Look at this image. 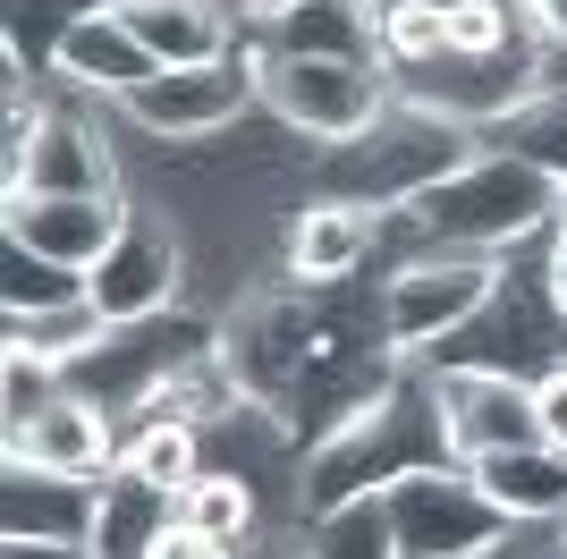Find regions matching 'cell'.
<instances>
[{
  "mask_svg": "<svg viewBox=\"0 0 567 559\" xmlns=\"http://www.w3.org/2000/svg\"><path fill=\"white\" fill-rule=\"evenodd\" d=\"M450 458V424H441V390L432 365H399L355 416H339L322 441H306V509H348V500H381L390 484L424 475Z\"/></svg>",
  "mask_w": 567,
  "mask_h": 559,
  "instance_id": "1",
  "label": "cell"
},
{
  "mask_svg": "<svg viewBox=\"0 0 567 559\" xmlns=\"http://www.w3.org/2000/svg\"><path fill=\"white\" fill-rule=\"evenodd\" d=\"M406 212H415L424 246L517 263V255H534V246L559 230V179H543L534 162L499 153V144H474L466 162H457L441 186H424Z\"/></svg>",
  "mask_w": 567,
  "mask_h": 559,
  "instance_id": "2",
  "label": "cell"
},
{
  "mask_svg": "<svg viewBox=\"0 0 567 559\" xmlns=\"http://www.w3.org/2000/svg\"><path fill=\"white\" fill-rule=\"evenodd\" d=\"M9 195H127V136L111 102H85L51 77L43 111H9L0 144Z\"/></svg>",
  "mask_w": 567,
  "mask_h": 559,
  "instance_id": "3",
  "label": "cell"
},
{
  "mask_svg": "<svg viewBox=\"0 0 567 559\" xmlns=\"http://www.w3.org/2000/svg\"><path fill=\"white\" fill-rule=\"evenodd\" d=\"M474 144L483 136H466L450 119L415 111V102H390L355 144H322V153H313V195H355V204L399 212V204H415L424 186L450 179Z\"/></svg>",
  "mask_w": 567,
  "mask_h": 559,
  "instance_id": "4",
  "label": "cell"
},
{
  "mask_svg": "<svg viewBox=\"0 0 567 559\" xmlns=\"http://www.w3.org/2000/svg\"><path fill=\"white\" fill-rule=\"evenodd\" d=\"M499 272H508L499 255H457V246H424V255H406L399 272H381V339H390V356L432 365V356L492 305Z\"/></svg>",
  "mask_w": 567,
  "mask_h": 559,
  "instance_id": "5",
  "label": "cell"
},
{
  "mask_svg": "<svg viewBox=\"0 0 567 559\" xmlns=\"http://www.w3.org/2000/svg\"><path fill=\"white\" fill-rule=\"evenodd\" d=\"M246 51H255V77H262V111L297 128L306 144H355L399 102L390 69H373V60H297V51H271L262 34Z\"/></svg>",
  "mask_w": 567,
  "mask_h": 559,
  "instance_id": "6",
  "label": "cell"
},
{
  "mask_svg": "<svg viewBox=\"0 0 567 559\" xmlns=\"http://www.w3.org/2000/svg\"><path fill=\"white\" fill-rule=\"evenodd\" d=\"M255 43V34H246ZM246 111H262V77H255V51L237 60H213V69H162L144 77L127 102H118V136L127 144H213L229 136Z\"/></svg>",
  "mask_w": 567,
  "mask_h": 559,
  "instance_id": "7",
  "label": "cell"
},
{
  "mask_svg": "<svg viewBox=\"0 0 567 559\" xmlns=\"http://www.w3.org/2000/svg\"><path fill=\"white\" fill-rule=\"evenodd\" d=\"M390 509V542L399 559H508L517 526L499 517V500L474 484L466 466H424L406 484L381 491Z\"/></svg>",
  "mask_w": 567,
  "mask_h": 559,
  "instance_id": "8",
  "label": "cell"
},
{
  "mask_svg": "<svg viewBox=\"0 0 567 559\" xmlns=\"http://www.w3.org/2000/svg\"><path fill=\"white\" fill-rule=\"evenodd\" d=\"M187 230L169 221L162 204H144V195H127V221H118L111 255L85 272V297L111 314V323H144V314H169V305H187Z\"/></svg>",
  "mask_w": 567,
  "mask_h": 559,
  "instance_id": "9",
  "label": "cell"
},
{
  "mask_svg": "<svg viewBox=\"0 0 567 559\" xmlns=\"http://www.w3.org/2000/svg\"><path fill=\"white\" fill-rule=\"evenodd\" d=\"M432 365H499V373H525V382H543L550 365H567V323H559V305H550V288H543V263H534V272L508 263L492 305H483Z\"/></svg>",
  "mask_w": 567,
  "mask_h": 559,
  "instance_id": "10",
  "label": "cell"
},
{
  "mask_svg": "<svg viewBox=\"0 0 567 559\" xmlns=\"http://www.w3.org/2000/svg\"><path fill=\"white\" fill-rule=\"evenodd\" d=\"M432 390H441V424H450V458H499V449H534L543 441V407H534V382L499 365H432Z\"/></svg>",
  "mask_w": 567,
  "mask_h": 559,
  "instance_id": "11",
  "label": "cell"
},
{
  "mask_svg": "<svg viewBox=\"0 0 567 559\" xmlns=\"http://www.w3.org/2000/svg\"><path fill=\"white\" fill-rule=\"evenodd\" d=\"M381 204H355V195H306L288 212V237H280V272L297 288H348L364 263L381 255Z\"/></svg>",
  "mask_w": 567,
  "mask_h": 559,
  "instance_id": "12",
  "label": "cell"
},
{
  "mask_svg": "<svg viewBox=\"0 0 567 559\" xmlns=\"http://www.w3.org/2000/svg\"><path fill=\"white\" fill-rule=\"evenodd\" d=\"M118 221H127V195H9V204H0V237H9V246L60 263V272H76V280L111 255Z\"/></svg>",
  "mask_w": 567,
  "mask_h": 559,
  "instance_id": "13",
  "label": "cell"
},
{
  "mask_svg": "<svg viewBox=\"0 0 567 559\" xmlns=\"http://www.w3.org/2000/svg\"><path fill=\"white\" fill-rule=\"evenodd\" d=\"M118 433H127V424H118L111 407H94V398L69 390L60 407H43L34 424L0 433V449H9V466H43V475L102 484V475H118Z\"/></svg>",
  "mask_w": 567,
  "mask_h": 559,
  "instance_id": "14",
  "label": "cell"
},
{
  "mask_svg": "<svg viewBox=\"0 0 567 559\" xmlns=\"http://www.w3.org/2000/svg\"><path fill=\"white\" fill-rule=\"evenodd\" d=\"M43 77H60L69 93H85V102H127V93L144 85V77H162L153 69V51L127 34V18L118 9H94V18H76L60 43H51V60H43Z\"/></svg>",
  "mask_w": 567,
  "mask_h": 559,
  "instance_id": "15",
  "label": "cell"
},
{
  "mask_svg": "<svg viewBox=\"0 0 567 559\" xmlns=\"http://www.w3.org/2000/svg\"><path fill=\"white\" fill-rule=\"evenodd\" d=\"M118 18L153 51V69H213L246 51V26L229 0H118Z\"/></svg>",
  "mask_w": 567,
  "mask_h": 559,
  "instance_id": "16",
  "label": "cell"
},
{
  "mask_svg": "<svg viewBox=\"0 0 567 559\" xmlns=\"http://www.w3.org/2000/svg\"><path fill=\"white\" fill-rule=\"evenodd\" d=\"M466 475L499 500V517H508L517 535L567 526V449H550V441H534V449H499V458H474Z\"/></svg>",
  "mask_w": 567,
  "mask_h": 559,
  "instance_id": "17",
  "label": "cell"
},
{
  "mask_svg": "<svg viewBox=\"0 0 567 559\" xmlns=\"http://www.w3.org/2000/svg\"><path fill=\"white\" fill-rule=\"evenodd\" d=\"M102 484L43 475V466H9L0 475V535H43V542H85L94 535Z\"/></svg>",
  "mask_w": 567,
  "mask_h": 559,
  "instance_id": "18",
  "label": "cell"
},
{
  "mask_svg": "<svg viewBox=\"0 0 567 559\" xmlns=\"http://www.w3.org/2000/svg\"><path fill=\"white\" fill-rule=\"evenodd\" d=\"M262 43L297 51V60H373L381 69V9L373 0H297Z\"/></svg>",
  "mask_w": 567,
  "mask_h": 559,
  "instance_id": "19",
  "label": "cell"
},
{
  "mask_svg": "<svg viewBox=\"0 0 567 559\" xmlns=\"http://www.w3.org/2000/svg\"><path fill=\"white\" fill-rule=\"evenodd\" d=\"M178 526V491H153L136 475H102V500H94V551L102 559H153V542Z\"/></svg>",
  "mask_w": 567,
  "mask_h": 559,
  "instance_id": "20",
  "label": "cell"
},
{
  "mask_svg": "<svg viewBox=\"0 0 567 559\" xmlns=\"http://www.w3.org/2000/svg\"><path fill=\"white\" fill-rule=\"evenodd\" d=\"M204 466H213V433L187 416H144L118 433V475H136L153 491H187Z\"/></svg>",
  "mask_w": 567,
  "mask_h": 559,
  "instance_id": "21",
  "label": "cell"
},
{
  "mask_svg": "<svg viewBox=\"0 0 567 559\" xmlns=\"http://www.w3.org/2000/svg\"><path fill=\"white\" fill-rule=\"evenodd\" d=\"M0 331H9V348H25V356H43V365L69 373L76 356H94L102 339H111V314H102V305L76 288V297L34 305V314H0Z\"/></svg>",
  "mask_w": 567,
  "mask_h": 559,
  "instance_id": "22",
  "label": "cell"
},
{
  "mask_svg": "<svg viewBox=\"0 0 567 559\" xmlns=\"http://www.w3.org/2000/svg\"><path fill=\"white\" fill-rule=\"evenodd\" d=\"M178 526H195L204 542L246 559V542L262 535V491L246 484V475H229V466H204V475L178 491Z\"/></svg>",
  "mask_w": 567,
  "mask_h": 559,
  "instance_id": "23",
  "label": "cell"
},
{
  "mask_svg": "<svg viewBox=\"0 0 567 559\" xmlns=\"http://www.w3.org/2000/svg\"><path fill=\"white\" fill-rule=\"evenodd\" d=\"M381 9V69H432L450 51V0H373Z\"/></svg>",
  "mask_w": 567,
  "mask_h": 559,
  "instance_id": "24",
  "label": "cell"
},
{
  "mask_svg": "<svg viewBox=\"0 0 567 559\" xmlns=\"http://www.w3.org/2000/svg\"><path fill=\"white\" fill-rule=\"evenodd\" d=\"M313 559H399V542H390V509H381V500L322 509V517H313Z\"/></svg>",
  "mask_w": 567,
  "mask_h": 559,
  "instance_id": "25",
  "label": "cell"
},
{
  "mask_svg": "<svg viewBox=\"0 0 567 559\" xmlns=\"http://www.w3.org/2000/svg\"><path fill=\"white\" fill-rule=\"evenodd\" d=\"M60 398H69V373L60 365H43V356H25V348L0 356V433L34 424L43 407H60Z\"/></svg>",
  "mask_w": 567,
  "mask_h": 559,
  "instance_id": "26",
  "label": "cell"
},
{
  "mask_svg": "<svg viewBox=\"0 0 567 559\" xmlns=\"http://www.w3.org/2000/svg\"><path fill=\"white\" fill-rule=\"evenodd\" d=\"M0 263H9V280H0V314H34V305H60V297H76V288H85L76 272H60V263H43V255H25V246H9V237H0Z\"/></svg>",
  "mask_w": 567,
  "mask_h": 559,
  "instance_id": "27",
  "label": "cell"
},
{
  "mask_svg": "<svg viewBox=\"0 0 567 559\" xmlns=\"http://www.w3.org/2000/svg\"><path fill=\"white\" fill-rule=\"evenodd\" d=\"M534 407H543V441L567 449V365H550L543 382H534Z\"/></svg>",
  "mask_w": 567,
  "mask_h": 559,
  "instance_id": "28",
  "label": "cell"
},
{
  "mask_svg": "<svg viewBox=\"0 0 567 559\" xmlns=\"http://www.w3.org/2000/svg\"><path fill=\"white\" fill-rule=\"evenodd\" d=\"M0 559H102L94 542H43V535H0Z\"/></svg>",
  "mask_w": 567,
  "mask_h": 559,
  "instance_id": "29",
  "label": "cell"
},
{
  "mask_svg": "<svg viewBox=\"0 0 567 559\" xmlns=\"http://www.w3.org/2000/svg\"><path fill=\"white\" fill-rule=\"evenodd\" d=\"M153 559H237V551H220V542H204L195 526H169L162 542H153Z\"/></svg>",
  "mask_w": 567,
  "mask_h": 559,
  "instance_id": "30",
  "label": "cell"
},
{
  "mask_svg": "<svg viewBox=\"0 0 567 559\" xmlns=\"http://www.w3.org/2000/svg\"><path fill=\"white\" fill-rule=\"evenodd\" d=\"M543 288H550V305H559V323H567V230L543 237Z\"/></svg>",
  "mask_w": 567,
  "mask_h": 559,
  "instance_id": "31",
  "label": "cell"
},
{
  "mask_svg": "<svg viewBox=\"0 0 567 559\" xmlns=\"http://www.w3.org/2000/svg\"><path fill=\"white\" fill-rule=\"evenodd\" d=\"M229 9H237V26H246V34H271V26H280L297 0H229Z\"/></svg>",
  "mask_w": 567,
  "mask_h": 559,
  "instance_id": "32",
  "label": "cell"
},
{
  "mask_svg": "<svg viewBox=\"0 0 567 559\" xmlns=\"http://www.w3.org/2000/svg\"><path fill=\"white\" fill-rule=\"evenodd\" d=\"M525 18H534V34H543V43L567 51V0H525Z\"/></svg>",
  "mask_w": 567,
  "mask_h": 559,
  "instance_id": "33",
  "label": "cell"
},
{
  "mask_svg": "<svg viewBox=\"0 0 567 559\" xmlns=\"http://www.w3.org/2000/svg\"><path fill=\"white\" fill-rule=\"evenodd\" d=\"M525 542V535H517ZM517 542H508V551H517ZM517 559H567V535H559V526H543V542H534V551H517Z\"/></svg>",
  "mask_w": 567,
  "mask_h": 559,
  "instance_id": "34",
  "label": "cell"
},
{
  "mask_svg": "<svg viewBox=\"0 0 567 559\" xmlns=\"http://www.w3.org/2000/svg\"><path fill=\"white\" fill-rule=\"evenodd\" d=\"M255 559H313V542H306V551H255Z\"/></svg>",
  "mask_w": 567,
  "mask_h": 559,
  "instance_id": "35",
  "label": "cell"
},
{
  "mask_svg": "<svg viewBox=\"0 0 567 559\" xmlns=\"http://www.w3.org/2000/svg\"><path fill=\"white\" fill-rule=\"evenodd\" d=\"M559 230H567V186H559Z\"/></svg>",
  "mask_w": 567,
  "mask_h": 559,
  "instance_id": "36",
  "label": "cell"
},
{
  "mask_svg": "<svg viewBox=\"0 0 567 559\" xmlns=\"http://www.w3.org/2000/svg\"><path fill=\"white\" fill-rule=\"evenodd\" d=\"M559 535H567V526H559Z\"/></svg>",
  "mask_w": 567,
  "mask_h": 559,
  "instance_id": "37",
  "label": "cell"
}]
</instances>
